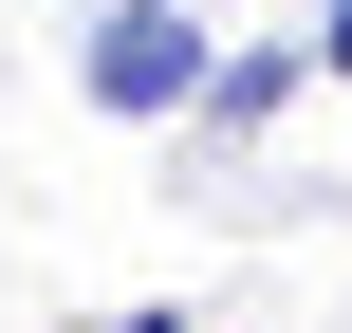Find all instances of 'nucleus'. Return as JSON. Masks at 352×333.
Returning <instances> with one entry per match:
<instances>
[{"label":"nucleus","instance_id":"nucleus-1","mask_svg":"<svg viewBox=\"0 0 352 333\" xmlns=\"http://www.w3.org/2000/svg\"><path fill=\"white\" fill-rule=\"evenodd\" d=\"M204 74H223V19L204 0H93V37H74V93L111 130H186Z\"/></svg>","mask_w":352,"mask_h":333},{"label":"nucleus","instance_id":"nucleus-2","mask_svg":"<svg viewBox=\"0 0 352 333\" xmlns=\"http://www.w3.org/2000/svg\"><path fill=\"white\" fill-rule=\"evenodd\" d=\"M297 93H316V37H223V74H204V111H186V130H204V148H241V130H278Z\"/></svg>","mask_w":352,"mask_h":333},{"label":"nucleus","instance_id":"nucleus-3","mask_svg":"<svg viewBox=\"0 0 352 333\" xmlns=\"http://www.w3.org/2000/svg\"><path fill=\"white\" fill-rule=\"evenodd\" d=\"M316 74H352V0H316Z\"/></svg>","mask_w":352,"mask_h":333}]
</instances>
